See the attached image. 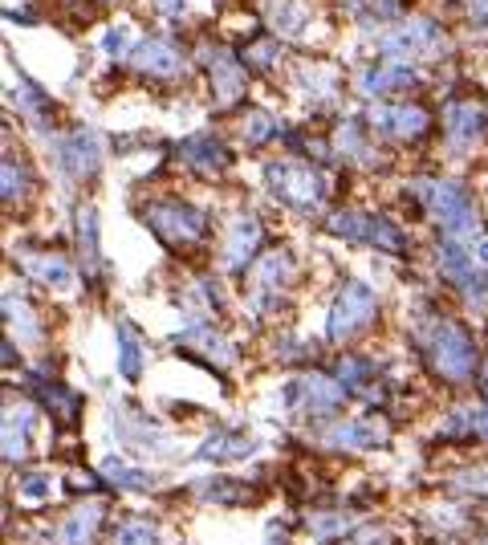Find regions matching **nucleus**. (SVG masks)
Listing matches in <instances>:
<instances>
[{
  "label": "nucleus",
  "mask_w": 488,
  "mask_h": 545,
  "mask_svg": "<svg viewBox=\"0 0 488 545\" xmlns=\"http://www.w3.org/2000/svg\"><path fill=\"white\" fill-rule=\"evenodd\" d=\"M415 342L427 358V367H432L444 383L452 387H464L476 379V367H480V350L472 342V334L456 322V318H427L419 330H415Z\"/></svg>",
  "instance_id": "nucleus-1"
},
{
  "label": "nucleus",
  "mask_w": 488,
  "mask_h": 545,
  "mask_svg": "<svg viewBox=\"0 0 488 545\" xmlns=\"http://www.w3.org/2000/svg\"><path fill=\"white\" fill-rule=\"evenodd\" d=\"M407 192L423 204L427 216L444 228V236H456V240L476 236L480 216H476V204H472L464 184H456V179H415Z\"/></svg>",
  "instance_id": "nucleus-2"
},
{
  "label": "nucleus",
  "mask_w": 488,
  "mask_h": 545,
  "mask_svg": "<svg viewBox=\"0 0 488 545\" xmlns=\"http://www.w3.org/2000/svg\"><path fill=\"white\" fill-rule=\"evenodd\" d=\"M326 232L338 240H350V245H366L379 253H407V232L399 224H391L387 216L375 212H358V208H342L326 220Z\"/></svg>",
  "instance_id": "nucleus-3"
},
{
  "label": "nucleus",
  "mask_w": 488,
  "mask_h": 545,
  "mask_svg": "<svg viewBox=\"0 0 488 545\" xmlns=\"http://www.w3.org/2000/svg\"><path fill=\"white\" fill-rule=\"evenodd\" d=\"M375 318H379V293L366 281H346L338 289V297H334L330 314H326V338L330 342H350Z\"/></svg>",
  "instance_id": "nucleus-4"
},
{
  "label": "nucleus",
  "mask_w": 488,
  "mask_h": 545,
  "mask_svg": "<svg viewBox=\"0 0 488 545\" xmlns=\"http://www.w3.org/2000/svg\"><path fill=\"white\" fill-rule=\"evenodd\" d=\"M143 224L163 240L171 249H188V245H200L208 236V216L183 200H155L143 208Z\"/></svg>",
  "instance_id": "nucleus-5"
},
{
  "label": "nucleus",
  "mask_w": 488,
  "mask_h": 545,
  "mask_svg": "<svg viewBox=\"0 0 488 545\" xmlns=\"http://www.w3.org/2000/svg\"><path fill=\"white\" fill-rule=\"evenodd\" d=\"M265 184L285 208H297V212H314L326 204V179L310 163H269Z\"/></svg>",
  "instance_id": "nucleus-6"
},
{
  "label": "nucleus",
  "mask_w": 488,
  "mask_h": 545,
  "mask_svg": "<svg viewBox=\"0 0 488 545\" xmlns=\"http://www.w3.org/2000/svg\"><path fill=\"white\" fill-rule=\"evenodd\" d=\"M436 269L452 289H460L464 301H472V306L488 301V273L476 265V257L460 245L456 236H444L436 245Z\"/></svg>",
  "instance_id": "nucleus-7"
},
{
  "label": "nucleus",
  "mask_w": 488,
  "mask_h": 545,
  "mask_svg": "<svg viewBox=\"0 0 488 545\" xmlns=\"http://www.w3.org/2000/svg\"><path fill=\"white\" fill-rule=\"evenodd\" d=\"M346 387H342V379L334 375H301V379H293L289 387H285V403L293 407V411H301V415H334L342 403H346Z\"/></svg>",
  "instance_id": "nucleus-8"
},
{
  "label": "nucleus",
  "mask_w": 488,
  "mask_h": 545,
  "mask_svg": "<svg viewBox=\"0 0 488 545\" xmlns=\"http://www.w3.org/2000/svg\"><path fill=\"white\" fill-rule=\"evenodd\" d=\"M53 159H57V167L66 171L70 179H78V184H82V179H94L98 167H102V143H98L94 131L78 127L70 135H57L53 139Z\"/></svg>",
  "instance_id": "nucleus-9"
},
{
  "label": "nucleus",
  "mask_w": 488,
  "mask_h": 545,
  "mask_svg": "<svg viewBox=\"0 0 488 545\" xmlns=\"http://www.w3.org/2000/svg\"><path fill=\"white\" fill-rule=\"evenodd\" d=\"M289 277H293V257H289V249H269V253H261L257 261H253V269H249V297H253V306H273V301L281 297V289L289 285Z\"/></svg>",
  "instance_id": "nucleus-10"
},
{
  "label": "nucleus",
  "mask_w": 488,
  "mask_h": 545,
  "mask_svg": "<svg viewBox=\"0 0 488 545\" xmlns=\"http://www.w3.org/2000/svg\"><path fill=\"white\" fill-rule=\"evenodd\" d=\"M102 521H106V505L102 501H82L45 533L41 545H94Z\"/></svg>",
  "instance_id": "nucleus-11"
},
{
  "label": "nucleus",
  "mask_w": 488,
  "mask_h": 545,
  "mask_svg": "<svg viewBox=\"0 0 488 545\" xmlns=\"http://www.w3.org/2000/svg\"><path fill=\"white\" fill-rule=\"evenodd\" d=\"M371 127L387 139H399V143H411V139H423L427 127H432V118H427L423 106H411V102H379L371 110Z\"/></svg>",
  "instance_id": "nucleus-12"
},
{
  "label": "nucleus",
  "mask_w": 488,
  "mask_h": 545,
  "mask_svg": "<svg viewBox=\"0 0 488 545\" xmlns=\"http://www.w3.org/2000/svg\"><path fill=\"white\" fill-rule=\"evenodd\" d=\"M257 249H261V220L253 212H244L228 224L224 232V245H220V261L228 273H244V269H253L257 261Z\"/></svg>",
  "instance_id": "nucleus-13"
},
{
  "label": "nucleus",
  "mask_w": 488,
  "mask_h": 545,
  "mask_svg": "<svg viewBox=\"0 0 488 545\" xmlns=\"http://www.w3.org/2000/svg\"><path fill=\"white\" fill-rule=\"evenodd\" d=\"M440 41V29L436 21H427V17H415V21H403L395 29H387L379 37V53L395 57V62H407V57H419L423 49H432Z\"/></svg>",
  "instance_id": "nucleus-14"
},
{
  "label": "nucleus",
  "mask_w": 488,
  "mask_h": 545,
  "mask_svg": "<svg viewBox=\"0 0 488 545\" xmlns=\"http://www.w3.org/2000/svg\"><path fill=\"white\" fill-rule=\"evenodd\" d=\"M322 444L338 452H371L387 444V428L379 419H334L322 432Z\"/></svg>",
  "instance_id": "nucleus-15"
},
{
  "label": "nucleus",
  "mask_w": 488,
  "mask_h": 545,
  "mask_svg": "<svg viewBox=\"0 0 488 545\" xmlns=\"http://www.w3.org/2000/svg\"><path fill=\"white\" fill-rule=\"evenodd\" d=\"M444 135H448L452 151H472L488 135V114L476 102H452L444 110Z\"/></svg>",
  "instance_id": "nucleus-16"
},
{
  "label": "nucleus",
  "mask_w": 488,
  "mask_h": 545,
  "mask_svg": "<svg viewBox=\"0 0 488 545\" xmlns=\"http://www.w3.org/2000/svg\"><path fill=\"white\" fill-rule=\"evenodd\" d=\"M179 346H188V354H200V358L208 362V367H220V371H228L232 362H236L232 342H228L224 334H216V326H212V322H200V318L179 334Z\"/></svg>",
  "instance_id": "nucleus-17"
},
{
  "label": "nucleus",
  "mask_w": 488,
  "mask_h": 545,
  "mask_svg": "<svg viewBox=\"0 0 488 545\" xmlns=\"http://www.w3.org/2000/svg\"><path fill=\"white\" fill-rule=\"evenodd\" d=\"M411 82H415L411 66H403V62H371L366 70H358L354 90L362 98H383V94H395L399 86H411Z\"/></svg>",
  "instance_id": "nucleus-18"
},
{
  "label": "nucleus",
  "mask_w": 488,
  "mask_h": 545,
  "mask_svg": "<svg viewBox=\"0 0 488 545\" xmlns=\"http://www.w3.org/2000/svg\"><path fill=\"white\" fill-rule=\"evenodd\" d=\"M131 62H135L143 74H151V78H175V74L183 70V53H179L167 37H147V41L135 45Z\"/></svg>",
  "instance_id": "nucleus-19"
},
{
  "label": "nucleus",
  "mask_w": 488,
  "mask_h": 545,
  "mask_svg": "<svg viewBox=\"0 0 488 545\" xmlns=\"http://www.w3.org/2000/svg\"><path fill=\"white\" fill-rule=\"evenodd\" d=\"M208 74H212V98H216V106H220V110H224V106H236L240 94H244V66L236 62L232 53L216 49V53L208 57Z\"/></svg>",
  "instance_id": "nucleus-20"
},
{
  "label": "nucleus",
  "mask_w": 488,
  "mask_h": 545,
  "mask_svg": "<svg viewBox=\"0 0 488 545\" xmlns=\"http://www.w3.org/2000/svg\"><path fill=\"white\" fill-rule=\"evenodd\" d=\"M21 269L37 281V285H45V289H74V281H78V273H74V265L66 261V257H57V253H25L21 257Z\"/></svg>",
  "instance_id": "nucleus-21"
},
{
  "label": "nucleus",
  "mask_w": 488,
  "mask_h": 545,
  "mask_svg": "<svg viewBox=\"0 0 488 545\" xmlns=\"http://www.w3.org/2000/svg\"><path fill=\"white\" fill-rule=\"evenodd\" d=\"M33 423H37V411L29 403H9V411H5V464H17L29 456Z\"/></svg>",
  "instance_id": "nucleus-22"
},
{
  "label": "nucleus",
  "mask_w": 488,
  "mask_h": 545,
  "mask_svg": "<svg viewBox=\"0 0 488 545\" xmlns=\"http://www.w3.org/2000/svg\"><path fill=\"white\" fill-rule=\"evenodd\" d=\"M114 342H118V375L127 379V383H139V379H143V367H147V350H143L139 330H135L127 318H118Z\"/></svg>",
  "instance_id": "nucleus-23"
},
{
  "label": "nucleus",
  "mask_w": 488,
  "mask_h": 545,
  "mask_svg": "<svg viewBox=\"0 0 488 545\" xmlns=\"http://www.w3.org/2000/svg\"><path fill=\"white\" fill-rule=\"evenodd\" d=\"M74 232H78V257H82V269L86 273H98L102 269V228H98V208L94 204H82L74 212Z\"/></svg>",
  "instance_id": "nucleus-24"
},
{
  "label": "nucleus",
  "mask_w": 488,
  "mask_h": 545,
  "mask_svg": "<svg viewBox=\"0 0 488 545\" xmlns=\"http://www.w3.org/2000/svg\"><path fill=\"white\" fill-rule=\"evenodd\" d=\"M179 155H183V163H188L192 171H200V175H220V171L228 167V151H224V143L212 139V135L188 139V143L179 147Z\"/></svg>",
  "instance_id": "nucleus-25"
},
{
  "label": "nucleus",
  "mask_w": 488,
  "mask_h": 545,
  "mask_svg": "<svg viewBox=\"0 0 488 545\" xmlns=\"http://www.w3.org/2000/svg\"><path fill=\"white\" fill-rule=\"evenodd\" d=\"M98 472H102V480L110 484V489H118V493H151L155 489V476L147 468H135V464L118 460V456H106L98 464Z\"/></svg>",
  "instance_id": "nucleus-26"
},
{
  "label": "nucleus",
  "mask_w": 488,
  "mask_h": 545,
  "mask_svg": "<svg viewBox=\"0 0 488 545\" xmlns=\"http://www.w3.org/2000/svg\"><path fill=\"white\" fill-rule=\"evenodd\" d=\"M257 452V444L244 436V432H212L204 444H200V460H208V464H232V460H244V456H253Z\"/></svg>",
  "instance_id": "nucleus-27"
},
{
  "label": "nucleus",
  "mask_w": 488,
  "mask_h": 545,
  "mask_svg": "<svg viewBox=\"0 0 488 545\" xmlns=\"http://www.w3.org/2000/svg\"><path fill=\"white\" fill-rule=\"evenodd\" d=\"M110 545H163L155 521L131 513V517H122L114 529H110Z\"/></svg>",
  "instance_id": "nucleus-28"
},
{
  "label": "nucleus",
  "mask_w": 488,
  "mask_h": 545,
  "mask_svg": "<svg viewBox=\"0 0 488 545\" xmlns=\"http://www.w3.org/2000/svg\"><path fill=\"white\" fill-rule=\"evenodd\" d=\"M5 318H9V330L21 334V342H37L41 338V326H37V318L29 310V301L17 297V289L5 293Z\"/></svg>",
  "instance_id": "nucleus-29"
},
{
  "label": "nucleus",
  "mask_w": 488,
  "mask_h": 545,
  "mask_svg": "<svg viewBox=\"0 0 488 545\" xmlns=\"http://www.w3.org/2000/svg\"><path fill=\"white\" fill-rule=\"evenodd\" d=\"M277 135H281V123L269 110H253L249 118H244V143H249V147H265Z\"/></svg>",
  "instance_id": "nucleus-30"
},
{
  "label": "nucleus",
  "mask_w": 488,
  "mask_h": 545,
  "mask_svg": "<svg viewBox=\"0 0 488 545\" xmlns=\"http://www.w3.org/2000/svg\"><path fill=\"white\" fill-rule=\"evenodd\" d=\"M371 362H366V358H358V354H346L342 362H338V379H342V387L346 391H354V387H362L366 379H371Z\"/></svg>",
  "instance_id": "nucleus-31"
},
{
  "label": "nucleus",
  "mask_w": 488,
  "mask_h": 545,
  "mask_svg": "<svg viewBox=\"0 0 488 545\" xmlns=\"http://www.w3.org/2000/svg\"><path fill=\"white\" fill-rule=\"evenodd\" d=\"M131 41H135L131 25H110V29H106V37H102V53H106V57H114V62H122L127 53H135V49H131Z\"/></svg>",
  "instance_id": "nucleus-32"
},
{
  "label": "nucleus",
  "mask_w": 488,
  "mask_h": 545,
  "mask_svg": "<svg viewBox=\"0 0 488 545\" xmlns=\"http://www.w3.org/2000/svg\"><path fill=\"white\" fill-rule=\"evenodd\" d=\"M273 25H277V33H301V25H305V13L293 5V0H273Z\"/></svg>",
  "instance_id": "nucleus-33"
},
{
  "label": "nucleus",
  "mask_w": 488,
  "mask_h": 545,
  "mask_svg": "<svg viewBox=\"0 0 488 545\" xmlns=\"http://www.w3.org/2000/svg\"><path fill=\"white\" fill-rule=\"evenodd\" d=\"M354 13L371 17V21H387V17H399L403 13V0H350Z\"/></svg>",
  "instance_id": "nucleus-34"
},
{
  "label": "nucleus",
  "mask_w": 488,
  "mask_h": 545,
  "mask_svg": "<svg viewBox=\"0 0 488 545\" xmlns=\"http://www.w3.org/2000/svg\"><path fill=\"white\" fill-rule=\"evenodd\" d=\"M25 188H29V175H25V167H17V159L9 155V159H5V204H17V196H25Z\"/></svg>",
  "instance_id": "nucleus-35"
},
{
  "label": "nucleus",
  "mask_w": 488,
  "mask_h": 545,
  "mask_svg": "<svg viewBox=\"0 0 488 545\" xmlns=\"http://www.w3.org/2000/svg\"><path fill=\"white\" fill-rule=\"evenodd\" d=\"M45 497H53V476L29 472V476L21 480V501H45Z\"/></svg>",
  "instance_id": "nucleus-36"
},
{
  "label": "nucleus",
  "mask_w": 488,
  "mask_h": 545,
  "mask_svg": "<svg viewBox=\"0 0 488 545\" xmlns=\"http://www.w3.org/2000/svg\"><path fill=\"white\" fill-rule=\"evenodd\" d=\"M456 489H468V493H480V497H488V464H476V468H464V472H456Z\"/></svg>",
  "instance_id": "nucleus-37"
},
{
  "label": "nucleus",
  "mask_w": 488,
  "mask_h": 545,
  "mask_svg": "<svg viewBox=\"0 0 488 545\" xmlns=\"http://www.w3.org/2000/svg\"><path fill=\"white\" fill-rule=\"evenodd\" d=\"M338 151H342V155H362V139H358V127H350V123H346V127L338 131Z\"/></svg>",
  "instance_id": "nucleus-38"
},
{
  "label": "nucleus",
  "mask_w": 488,
  "mask_h": 545,
  "mask_svg": "<svg viewBox=\"0 0 488 545\" xmlns=\"http://www.w3.org/2000/svg\"><path fill=\"white\" fill-rule=\"evenodd\" d=\"M147 5H151L155 13H163V17H179L183 9H188V0H147Z\"/></svg>",
  "instance_id": "nucleus-39"
},
{
  "label": "nucleus",
  "mask_w": 488,
  "mask_h": 545,
  "mask_svg": "<svg viewBox=\"0 0 488 545\" xmlns=\"http://www.w3.org/2000/svg\"><path fill=\"white\" fill-rule=\"evenodd\" d=\"M468 17H472L480 29H488V0H468Z\"/></svg>",
  "instance_id": "nucleus-40"
},
{
  "label": "nucleus",
  "mask_w": 488,
  "mask_h": 545,
  "mask_svg": "<svg viewBox=\"0 0 488 545\" xmlns=\"http://www.w3.org/2000/svg\"><path fill=\"white\" fill-rule=\"evenodd\" d=\"M476 436L488 440V395H484V403L476 407Z\"/></svg>",
  "instance_id": "nucleus-41"
},
{
  "label": "nucleus",
  "mask_w": 488,
  "mask_h": 545,
  "mask_svg": "<svg viewBox=\"0 0 488 545\" xmlns=\"http://www.w3.org/2000/svg\"><path fill=\"white\" fill-rule=\"evenodd\" d=\"M476 257H480V261L488 265V240H480V245H476Z\"/></svg>",
  "instance_id": "nucleus-42"
}]
</instances>
